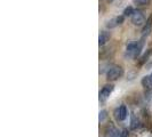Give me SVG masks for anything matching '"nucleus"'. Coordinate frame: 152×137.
Segmentation results:
<instances>
[{
  "instance_id": "1",
  "label": "nucleus",
  "mask_w": 152,
  "mask_h": 137,
  "mask_svg": "<svg viewBox=\"0 0 152 137\" xmlns=\"http://www.w3.org/2000/svg\"><path fill=\"white\" fill-rule=\"evenodd\" d=\"M124 74V68L120 65H112L107 68V81H115L119 78H121Z\"/></svg>"
},
{
  "instance_id": "2",
  "label": "nucleus",
  "mask_w": 152,
  "mask_h": 137,
  "mask_svg": "<svg viewBox=\"0 0 152 137\" xmlns=\"http://www.w3.org/2000/svg\"><path fill=\"white\" fill-rule=\"evenodd\" d=\"M114 117L118 121H125L128 117V110L126 105H121L120 107H117L114 111Z\"/></svg>"
},
{
  "instance_id": "3",
  "label": "nucleus",
  "mask_w": 152,
  "mask_h": 137,
  "mask_svg": "<svg viewBox=\"0 0 152 137\" xmlns=\"http://www.w3.org/2000/svg\"><path fill=\"white\" fill-rule=\"evenodd\" d=\"M114 89V86L113 85H105L102 89H101V91H99V101L101 102H105L107 98H109V96L112 94V91H113Z\"/></svg>"
},
{
  "instance_id": "4",
  "label": "nucleus",
  "mask_w": 152,
  "mask_h": 137,
  "mask_svg": "<svg viewBox=\"0 0 152 137\" xmlns=\"http://www.w3.org/2000/svg\"><path fill=\"white\" fill-rule=\"evenodd\" d=\"M130 21H132V23H133L134 25H137V26L142 25L145 21L143 13H142L141 10H135V12H134V14H133L132 17H130Z\"/></svg>"
},
{
  "instance_id": "5",
  "label": "nucleus",
  "mask_w": 152,
  "mask_h": 137,
  "mask_svg": "<svg viewBox=\"0 0 152 137\" xmlns=\"http://www.w3.org/2000/svg\"><path fill=\"white\" fill-rule=\"evenodd\" d=\"M110 38H111V32H109V31H102L99 36V45L104 46L105 44L109 42Z\"/></svg>"
},
{
  "instance_id": "6",
  "label": "nucleus",
  "mask_w": 152,
  "mask_h": 137,
  "mask_svg": "<svg viewBox=\"0 0 152 137\" xmlns=\"http://www.w3.org/2000/svg\"><path fill=\"white\" fill-rule=\"evenodd\" d=\"M151 28H152V15H150L148 17L146 22L144 23L143 28H142V37H146V36L150 33Z\"/></svg>"
},
{
  "instance_id": "7",
  "label": "nucleus",
  "mask_w": 152,
  "mask_h": 137,
  "mask_svg": "<svg viewBox=\"0 0 152 137\" xmlns=\"http://www.w3.org/2000/svg\"><path fill=\"white\" fill-rule=\"evenodd\" d=\"M107 137H121V131L115 129L113 126H110L107 129Z\"/></svg>"
},
{
  "instance_id": "8",
  "label": "nucleus",
  "mask_w": 152,
  "mask_h": 137,
  "mask_svg": "<svg viewBox=\"0 0 152 137\" xmlns=\"http://www.w3.org/2000/svg\"><path fill=\"white\" fill-rule=\"evenodd\" d=\"M136 45L137 42H129L127 47H126V55L128 56V57H133V55H134V52H135V49H136Z\"/></svg>"
},
{
  "instance_id": "9",
  "label": "nucleus",
  "mask_w": 152,
  "mask_h": 137,
  "mask_svg": "<svg viewBox=\"0 0 152 137\" xmlns=\"http://www.w3.org/2000/svg\"><path fill=\"white\" fill-rule=\"evenodd\" d=\"M141 84H142V87H144L145 89H150L152 87V81L150 76H144L141 80Z\"/></svg>"
},
{
  "instance_id": "10",
  "label": "nucleus",
  "mask_w": 152,
  "mask_h": 137,
  "mask_svg": "<svg viewBox=\"0 0 152 137\" xmlns=\"http://www.w3.org/2000/svg\"><path fill=\"white\" fill-rule=\"evenodd\" d=\"M151 54H152V49H148V50H146V52L144 53V55H143V56L141 57V61H140V64H141V65H143V64H144L145 62H146L148 60H149V57L151 56Z\"/></svg>"
},
{
  "instance_id": "11",
  "label": "nucleus",
  "mask_w": 152,
  "mask_h": 137,
  "mask_svg": "<svg viewBox=\"0 0 152 137\" xmlns=\"http://www.w3.org/2000/svg\"><path fill=\"white\" fill-rule=\"evenodd\" d=\"M134 12H135V9H134V7L133 6H127V7L124 9V16L125 17H132V15L134 14Z\"/></svg>"
},
{
  "instance_id": "12",
  "label": "nucleus",
  "mask_w": 152,
  "mask_h": 137,
  "mask_svg": "<svg viewBox=\"0 0 152 137\" xmlns=\"http://www.w3.org/2000/svg\"><path fill=\"white\" fill-rule=\"evenodd\" d=\"M115 26H118V23H117V20H115V17L114 18H111L110 21H107V29H113Z\"/></svg>"
},
{
  "instance_id": "13",
  "label": "nucleus",
  "mask_w": 152,
  "mask_h": 137,
  "mask_svg": "<svg viewBox=\"0 0 152 137\" xmlns=\"http://www.w3.org/2000/svg\"><path fill=\"white\" fill-rule=\"evenodd\" d=\"M107 111H105V110H102V111L99 112V123L104 122V120L107 119Z\"/></svg>"
},
{
  "instance_id": "14",
  "label": "nucleus",
  "mask_w": 152,
  "mask_h": 137,
  "mask_svg": "<svg viewBox=\"0 0 152 137\" xmlns=\"http://www.w3.org/2000/svg\"><path fill=\"white\" fill-rule=\"evenodd\" d=\"M151 0H134V4L137 6H146L150 4Z\"/></svg>"
},
{
  "instance_id": "15",
  "label": "nucleus",
  "mask_w": 152,
  "mask_h": 137,
  "mask_svg": "<svg viewBox=\"0 0 152 137\" xmlns=\"http://www.w3.org/2000/svg\"><path fill=\"white\" fill-rule=\"evenodd\" d=\"M138 120L136 119V117L135 115H132V125H130V128L132 129H135V128H137L138 127Z\"/></svg>"
},
{
  "instance_id": "16",
  "label": "nucleus",
  "mask_w": 152,
  "mask_h": 137,
  "mask_svg": "<svg viewBox=\"0 0 152 137\" xmlns=\"http://www.w3.org/2000/svg\"><path fill=\"white\" fill-rule=\"evenodd\" d=\"M115 20H117V23H118V25H121L124 21H125V16L124 15H119L115 17Z\"/></svg>"
},
{
  "instance_id": "17",
  "label": "nucleus",
  "mask_w": 152,
  "mask_h": 137,
  "mask_svg": "<svg viewBox=\"0 0 152 137\" xmlns=\"http://www.w3.org/2000/svg\"><path fill=\"white\" fill-rule=\"evenodd\" d=\"M127 135H128V133H127V130L124 129L121 131V137H127Z\"/></svg>"
},
{
  "instance_id": "18",
  "label": "nucleus",
  "mask_w": 152,
  "mask_h": 137,
  "mask_svg": "<svg viewBox=\"0 0 152 137\" xmlns=\"http://www.w3.org/2000/svg\"><path fill=\"white\" fill-rule=\"evenodd\" d=\"M150 78H151V81H152V73L150 74Z\"/></svg>"
},
{
  "instance_id": "19",
  "label": "nucleus",
  "mask_w": 152,
  "mask_h": 137,
  "mask_svg": "<svg viewBox=\"0 0 152 137\" xmlns=\"http://www.w3.org/2000/svg\"><path fill=\"white\" fill-rule=\"evenodd\" d=\"M109 1H112V0H109Z\"/></svg>"
}]
</instances>
